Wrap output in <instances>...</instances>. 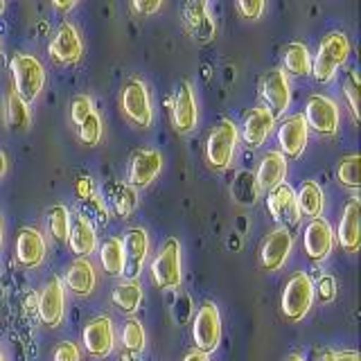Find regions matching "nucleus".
<instances>
[{"label":"nucleus","instance_id":"nucleus-1","mask_svg":"<svg viewBox=\"0 0 361 361\" xmlns=\"http://www.w3.org/2000/svg\"><path fill=\"white\" fill-rule=\"evenodd\" d=\"M350 56V41L343 32L325 34L312 59V75L316 82H330L338 66H343Z\"/></svg>","mask_w":361,"mask_h":361},{"label":"nucleus","instance_id":"nucleus-2","mask_svg":"<svg viewBox=\"0 0 361 361\" xmlns=\"http://www.w3.org/2000/svg\"><path fill=\"white\" fill-rule=\"evenodd\" d=\"M11 79H14V93L23 102H34L39 97L45 84V68L43 63L32 54H14L9 61Z\"/></svg>","mask_w":361,"mask_h":361},{"label":"nucleus","instance_id":"nucleus-3","mask_svg":"<svg viewBox=\"0 0 361 361\" xmlns=\"http://www.w3.org/2000/svg\"><path fill=\"white\" fill-rule=\"evenodd\" d=\"M237 140H240V131H237L235 122L221 120L214 127L206 140V161L214 169H226L231 167L233 156L237 149Z\"/></svg>","mask_w":361,"mask_h":361},{"label":"nucleus","instance_id":"nucleus-4","mask_svg":"<svg viewBox=\"0 0 361 361\" xmlns=\"http://www.w3.org/2000/svg\"><path fill=\"white\" fill-rule=\"evenodd\" d=\"M122 111L135 127H152L154 122V109H152V97L149 88L138 77L127 79V84L122 88Z\"/></svg>","mask_w":361,"mask_h":361},{"label":"nucleus","instance_id":"nucleus-5","mask_svg":"<svg viewBox=\"0 0 361 361\" xmlns=\"http://www.w3.org/2000/svg\"><path fill=\"white\" fill-rule=\"evenodd\" d=\"M314 293H316L314 282L307 274H302V271L293 274L287 282L285 291H282V314L289 321H300L312 310Z\"/></svg>","mask_w":361,"mask_h":361},{"label":"nucleus","instance_id":"nucleus-6","mask_svg":"<svg viewBox=\"0 0 361 361\" xmlns=\"http://www.w3.org/2000/svg\"><path fill=\"white\" fill-rule=\"evenodd\" d=\"M152 276L156 287L161 289H178L180 280H183V271H180V244L174 237L163 244L158 255L152 262Z\"/></svg>","mask_w":361,"mask_h":361},{"label":"nucleus","instance_id":"nucleus-7","mask_svg":"<svg viewBox=\"0 0 361 361\" xmlns=\"http://www.w3.org/2000/svg\"><path fill=\"white\" fill-rule=\"evenodd\" d=\"M192 338H195L197 350H201V353H206V355L214 353V350L219 348L221 316L212 302H206L199 307V312L195 316V323H192Z\"/></svg>","mask_w":361,"mask_h":361},{"label":"nucleus","instance_id":"nucleus-8","mask_svg":"<svg viewBox=\"0 0 361 361\" xmlns=\"http://www.w3.org/2000/svg\"><path fill=\"white\" fill-rule=\"evenodd\" d=\"M305 122L307 129H314L323 135H334L338 129V106L332 97L312 95L305 104Z\"/></svg>","mask_w":361,"mask_h":361},{"label":"nucleus","instance_id":"nucleus-9","mask_svg":"<svg viewBox=\"0 0 361 361\" xmlns=\"http://www.w3.org/2000/svg\"><path fill=\"white\" fill-rule=\"evenodd\" d=\"M259 90H262V99L267 102V109L274 113V118L282 116V113L289 109L291 84H289L287 73L282 71V68H274L271 73H267Z\"/></svg>","mask_w":361,"mask_h":361},{"label":"nucleus","instance_id":"nucleus-10","mask_svg":"<svg viewBox=\"0 0 361 361\" xmlns=\"http://www.w3.org/2000/svg\"><path fill=\"white\" fill-rule=\"evenodd\" d=\"M267 206L269 212L274 214V219L282 226V228H293V226L300 224V210H298V203H296V192L291 190V185L280 183L278 188H274L269 192L267 197Z\"/></svg>","mask_w":361,"mask_h":361},{"label":"nucleus","instance_id":"nucleus-11","mask_svg":"<svg viewBox=\"0 0 361 361\" xmlns=\"http://www.w3.org/2000/svg\"><path fill=\"white\" fill-rule=\"evenodd\" d=\"M84 348L90 357H106L116 348V330H113V321L109 316H95L84 327Z\"/></svg>","mask_w":361,"mask_h":361},{"label":"nucleus","instance_id":"nucleus-12","mask_svg":"<svg viewBox=\"0 0 361 361\" xmlns=\"http://www.w3.org/2000/svg\"><path fill=\"white\" fill-rule=\"evenodd\" d=\"M48 52L52 59L59 63H75L82 59L84 43H82V37H79L77 27L71 25V23H61L48 45Z\"/></svg>","mask_w":361,"mask_h":361},{"label":"nucleus","instance_id":"nucleus-13","mask_svg":"<svg viewBox=\"0 0 361 361\" xmlns=\"http://www.w3.org/2000/svg\"><path fill=\"white\" fill-rule=\"evenodd\" d=\"M66 310V293H63V282L59 278H50L45 282L43 291L39 293V319L43 325L56 327L63 319Z\"/></svg>","mask_w":361,"mask_h":361},{"label":"nucleus","instance_id":"nucleus-14","mask_svg":"<svg viewBox=\"0 0 361 361\" xmlns=\"http://www.w3.org/2000/svg\"><path fill=\"white\" fill-rule=\"evenodd\" d=\"M122 248H124V276L129 280H135L145 267L147 253H149V237H147L142 228H131L122 237Z\"/></svg>","mask_w":361,"mask_h":361},{"label":"nucleus","instance_id":"nucleus-15","mask_svg":"<svg viewBox=\"0 0 361 361\" xmlns=\"http://www.w3.org/2000/svg\"><path fill=\"white\" fill-rule=\"evenodd\" d=\"M307 138H310V129L302 116H291L287 120H282V124L278 127V145H280V154L285 158L287 156L298 158L305 147H307Z\"/></svg>","mask_w":361,"mask_h":361},{"label":"nucleus","instance_id":"nucleus-16","mask_svg":"<svg viewBox=\"0 0 361 361\" xmlns=\"http://www.w3.org/2000/svg\"><path fill=\"white\" fill-rule=\"evenodd\" d=\"M197 120H199V109H197L195 90H192L190 82H180L174 95V104H172L174 129L178 133H190L197 127Z\"/></svg>","mask_w":361,"mask_h":361},{"label":"nucleus","instance_id":"nucleus-17","mask_svg":"<svg viewBox=\"0 0 361 361\" xmlns=\"http://www.w3.org/2000/svg\"><path fill=\"white\" fill-rule=\"evenodd\" d=\"M291 246H293V235L289 228H276L271 231L269 237L262 244V251H259V262L267 271H278L282 264L287 262V257L291 253Z\"/></svg>","mask_w":361,"mask_h":361},{"label":"nucleus","instance_id":"nucleus-18","mask_svg":"<svg viewBox=\"0 0 361 361\" xmlns=\"http://www.w3.org/2000/svg\"><path fill=\"white\" fill-rule=\"evenodd\" d=\"M302 246L312 259H325L330 255L334 246V231L330 221H325L323 217L312 219L302 233Z\"/></svg>","mask_w":361,"mask_h":361},{"label":"nucleus","instance_id":"nucleus-19","mask_svg":"<svg viewBox=\"0 0 361 361\" xmlns=\"http://www.w3.org/2000/svg\"><path fill=\"white\" fill-rule=\"evenodd\" d=\"M163 169V156L156 149H138L131 156L129 185H149Z\"/></svg>","mask_w":361,"mask_h":361},{"label":"nucleus","instance_id":"nucleus-20","mask_svg":"<svg viewBox=\"0 0 361 361\" xmlns=\"http://www.w3.org/2000/svg\"><path fill=\"white\" fill-rule=\"evenodd\" d=\"M45 253H48V244H45L43 235L34 228H20L16 237V257L18 264L25 269H34L43 262Z\"/></svg>","mask_w":361,"mask_h":361},{"label":"nucleus","instance_id":"nucleus-21","mask_svg":"<svg viewBox=\"0 0 361 361\" xmlns=\"http://www.w3.org/2000/svg\"><path fill=\"white\" fill-rule=\"evenodd\" d=\"M183 16H185V25L195 34V39L210 41L217 34V23H214L208 9V0H190L185 5Z\"/></svg>","mask_w":361,"mask_h":361},{"label":"nucleus","instance_id":"nucleus-22","mask_svg":"<svg viewBox=\"0 0 361 361\" xmlns=\"http://www.w3.org/2000/svg\"><path fill=\"white\" fill-rule=\"evenodd\" d=\"M274 127H276V118L267 106L251 109L246 113L244 127H242L244 142L251 145V147H259L269 138V133L274 131Z\"/></svg>","mask_w":361,"mask_h":361},{"label":"nucleus","instance_id":"nucleus-23","mask_svg":"<svg viewBox=\"0 0 361 361\" xmlns=\"http://www.w3.org/2000/svg\"><path fill=\"white\" fill-rule=\"evenodd\" d=\"M336 240L343 246V251L357 253V248L361 244V212H359V199H353L345 206L341 221H338Z\"/></svg>","mask_w":361,"mask_h":361},{"label":"nucleus","instance_id":"nucleus-24","mask_svg":"<svg viewBox=\"0 0 361 361\" xmlns=\"http://www.w3.org/2000/svg\"><path fill=\"white\" fill-rule=\"evenodd\" d=\"M287 174V158L280 152H269L264 158L259 161L257 174H255V185L257 190H274L278 188Z\"/></svg>","mask_w":361,"mask_h":361},{"label":"nucleus","instance_id":"nucleus-25","mask_svg":"<svg viewBox=\"0 0 361 361\" xmlns=\"http://www.w3.org/2000/svg\"><path fill=\"white\" fill-rule=\"evenodd\" d=\"M66 287L77 296H88L95 289V269L86 257H79L66 271Z\"/></svg>","mask_w":361,"mask_h":361},{"label":"nucleus","instance_id":"nucleus-26","mask_svg":"<svg viewBox=\"0 0 361 361\" xmlns=\"http://www.w3.org/2000/svg\"><path fill=\"white\" fill-rule=\"evenodd\" d=\"M68 244H71L73 253L79 257H86L95 251L97 240H95V228L86 217H79L71 224V231H68Z\"/></svg>","mask_w":361,"mask_h":361},{"label":"nucleus","instance_id":"nucleus-27","mask_svg":"<svg viewBox=\"0 0 361 361\" xmlns=\"http://www.w3.org/2000/svg\"><path fill=\"white\" fill-rule=\"evenodd\" d=\"M99 262L109 276H124V248L120 237H111V240L102 244Z\"/></svg>","mask_w":361,"mask_h":361},{"label":"nucleus","instance_id":"nucleus-28","mask_svg":"<svg viewBox=\"0 0 361 361\" xmlns=\"http://www.w3.org/2000/svg\"><path fill=\"white\" fill-rule=\"evenodd\" d=\"M113 302H116V307L122 310L124 314L138 312L142 302V289L138 285V280H127L113 289Z\"/></svg>","mask_w":361,"mask_h":361},{"label":"nucleus","instance_id":"nucleus-29","mask_svg":"<svg viewBox=\"0 0 361 361\" xmlns=\"http://www.w3.org/2000/svg\"><path fill=\"white\" fill-rule=\"evenodd\" d=\"M285 71L289 75H310L312 73V54L307 50V45L293 41L285 48Z\"/></svg>","mask_w":361,"mask_h":361},{"label":"nucleus","instance_id":"nucleus-30","mask_svg":"<svg viewBox=\"0 0 361 361\" xmlns=\"http://www.w3.org/2000/svg\"><path fill=\"white\" fill-rule=\"evenodd\" d=\"M296 203L300 214H307V217L316 219L323 210V192L321 188L314 183V180H305L300 185L298 195H296Z\"/></svg>","mask_w":361,"mask_h":361},{"label":"nucleus","instance_id":"nucleus-31","mask_svg":"<svg viewBox=\"0 0 361 361\" xmlns=\"http://www.w3.org/2000/svg\"><path fill=\"white\" fill-rule=\"evenodd\" d=\"M7 124L14 131H27L30 129V109L27 102H23L14 90L7 93Z\"/></svg>","mask_w":361,"mask_h":361},{"label":"nucleus","instance_id":"nucleus-32","mask_svg":"<svg viewBox=\"0 0 361 361\" xmlns=\"http://www.w3.org/2000/svg\"><path fill=\"white\" fill-rule=\"evenodd\" d=\"M48 231L56 242L68 240V231H71V214L63 206H52L48 210Z\"/></svg>","mask_w":361,"mask_h":361},{"label":"nucleus","instance_id":"nucleus-33","mask_svg":"<svg viewBox=\"0 0 361 361\" xmlns=\"http://www.w3.org/2000/svg\"><path fill=\"white\" fill-rule=\"evenodd\" d=\"M145 330H142V325L140 321H135V319H129V321H124L122 325V343L127 350H133V353H140V350L145 348Z\"/></svg>","mask_w":361,"mask_h":361},{"label":"nucleus","instance_id":"nucleus-34","mask_svg":"<svg viewBox=\"0 0 361 361\" xmlns=\"http://www.w3.org/2000/svg\"><path fill=\"white\" fill-rule=\"evenodd\" d=\"M359 156L357 154H350V156H343L341 163H338V180L345 185V188H353L357 190L359 188Z\"/></svg>","mask_w":361,"mask_h":361},{"label":"nucleus","instance_id":"nucleus-35","mask_svg":"<svg viewBox=\"0 0 361 361\" xmlns=\"http://www.w3.org/2000/svg\"><path fill=\"white\" fill-rule=\"evenodd\" d=\"M135 203H138V197H135V190L131 185H120L116 190V197H113V206H116V212L118 217H129V214L133 212Z\"/></svg>","mask_w":361,"mask_h":361},{"label":"nucleus","instance_id":"nucleus-36","mask_svg":"<svg viewBox=\"0 0 361 361\" xmlns=\"http://www.w3.org/2000/svg\"><path fill=\"white\" fill-rule=\"evenodd\" d=\"M79 140H82L84 145H90V147H95L99 145L102 140V120L99 116L93 111L90 116L79 124Z\"/></svg>","mask_w":361,"mask_h":361},{"label":"nucleus","instance_id":"nucleus-37","mask_svg":"<svg viewBox=\"0 0 361 361\" xmlns=\"http://www.w3.org/2000/svg\"><path fill=\"white\" fill-rule=\"evenodd\" d=\"M95 109H93V99H90L88 95H75L73 97V102H71V118H73V122L77 124H82L90 113H93Z\"/></svg>","mask_w":361,"mask_h":361},{"label":"nucleus","instance_id":"nucleus-38","mask_svg":"<svg viewBox=\"0 0 361 361\" xmlns=\"http://www.w3.org/2000/svg\"><path fill=\"white\" fill-rule=\"evenodd\" d=\"M343 93L348 97V104H350V111H353V116L359 118V75L357 71H350L348 79L343 82Z\"/></svg>","mask_w":361,"mask_h":361},{"label":"nucleus","instance_id":"nucleus-39","mask_svg":"<svg viewBox=\"0 0 361 361\" xmlns=\"http://www.w3.org/2000/svg\"><path fill=\"white\" fill-rule=\"evenodd\" d=\"M264 0H237V9L248 20H257L264 14Z\"/></svg>","mask_w":361,"mask_h":361},{"label":"nucleus","instance_id":"nucleus-40","mask_svg":"<svg viewBox=\"0 0 361 361\" xmlns=\"http://www.w3.org/2000/svg\"><path fill=\"white\" fill-rule=\"evenodd\" d=\"M54 361H82V357H79V350L75 343L63 341L54 350Z\"/></svg>","mask_w":361,"mask_h":361},{"label":"nucleus","instance_id":"nucleus-41","mask_svg":"<svg viewBox=\"0 0 361 361\" xmlns=\"http://www.w3.org/2000/svg\"><path fill=\"white\" fill-rule=\"evenodd\" d=\"M161 7H163V0H133L135 14H140V16H154Z\"/></svg>","mask_w":361,"mask_h":361},{"label":"nucleus","instance_id":"nucleus-42","mask_svg":"<svg viewBox=\"0 0 361 361\" xmlns=\"http://www.w3.org/2000/svg\"><path fill=\"white\" fill-rule=\"evenodd\" d=\"M321 361H361V357L355 350H330L321 357Z\"/></svg>","mask_w":361,"mask_h":361},{"label":"nucleus","instance_id":"nucleus-43","mask_svg":"<svg viewBox=\"0 0 361 361\" xmlns=\"http://www.w3.org/2000/svg\"><path fill=\"white\" fill-rule=\"evenodd\" d=\"M334 293H336V285H334V278L330 276H323L321 282H319V296L323 302H330L334 298Z\"/></svg>","mask_w":361,"mask_h":361},{"label":"nucleus","instance_id":"nucleus-44","mask_svg":"<svg viewBox=\"0 0 361 361\" xmlns=\"http://www.w3.org/2000/svg\"><path fill=\"white\" fill-rule=\"evenodd\" d=\"M77 195L82 197V199H90V197H93V180H90L88 176L79 178V183H77Z\"/></svg>","mask_w":361,"mask_h":361},{"label":"nucleus","instance_id":"nucleus-45","mask_svg":"<svg viewBox=\"0 0 361 361\" xmlns=\"http://www.w3.org/2000/svg\"><path fill=\"white\" fill-rule=\"evenodd\" d=\"M79 0H52V7L59 9V11H68V9H73Z\"/></svg>","mask_w":361,"mask_h":361},{"label":"nucleus","instance_id":"nucleus-46","mask_svg":"<svg viewBox=\"0 0 361 361\" xmlns=\"http://www.w3.org/2000/svg\"><path fill=\"white\" fill-rule=\"evenodd\" d=\"M183 361H210L206 353H201V350H190V353L183 357Z\"/></svg>","mask_w":361,"mask_h":361},{"label":"nucleus","instance_id":"nucleus-47","mask_svg":"<svg viewBox=\"0 0 361 361\" xmlns=\"http://www.w3.org/2000/svg\"><path fill=\"white\" fill-rule=\"evenodd\" d=\"M37 307H39V296L32 291L30 296H27V300H25V310L27 312H37Z\"/></svg>","mask_w":361,"mask_h":361},{"label":"nucleus","instance_id":"nucleus-48","mask_svg":"<svg viewBox=\"0 0 361 361\" xmlns=\"http://www.w3.org/2000/svg\"><path fill=\"white\" fill-rule=\"evenodd\" d=\"M5 172H7V156L0 152V178L5 176Z\"/></svg>","mask_w":361,"mask_h":361},{"label":"nucleus","instance_id":"nucleus-49","mask_svg":"<svg viewBox=\"0 0 361 361\" xmlns=\"http://www.w3.org/2000/svg\"><path fill=\"white\" fill-rule=\"evenodd\" d=\"M285 361H302V357H300V355H291V357L285 359Z\"/></svg>","mask_w":361,"mask_h":361},{"label":"nucleus","instance_id":"nucleus-50","mask_svg":"<svg viewBox=\"0 0 361 361\" xmlns=\"http://www.w3.org/2000/svg\"><path fill=\"white\" fill-rule=\"evenodd\" d=\"M5 11V0H0V14Z\"/></svg>","mask_w":361,"mask_h":361},{"label":"nucleus","instance_id":"nucleus-51","mask_svg":"<svg viewBox=\"0 0 361 361\" xmlns=\"http://www.w3.org/2000/svg\"><path fill=\"white\" fill-rule=\"evenodd\" d=\"M0 246H3V224H0Z\"/></svg>","mask_w":361,"mask_h":361},{"label":"nucleus","instance_id":"nucleus-52","mask_svg":"<svg viewBox=\"0 0 361 361\" xmlns=\"http://www.w3.org/2000/svg\"><path fill=\"white\" fill-rule=\"evenodd\" d=\"M0 361H5V357H3V353H0Z\"/></svg>","mask_w":361,"mask_h":361}]
</instances>
